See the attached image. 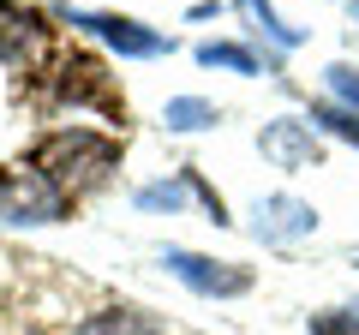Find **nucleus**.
Segmentation results:
<instances>
[{
    "instance_id": "1",
    "label": "nucleus",
    "mask_w": 359,
    "mask_h": 335,
    "mask_svg": "<svg viewBox=\"0 0 359 335\" xmlns=\"http://www.w3.org/2000/svg\"><path fill=\"white\" fill-rule=\"evenodd\" d=\"M114 162H120L114 138H102V132H84V126H72V132H48V138L36 144V156H30V168H42V174H48V180L60 186L66 198L96 192V186L114 174Z\"/></svg>"
},
{
    "instance_id": "2",
    "label": "nucleus",
    "mask_w": 359,
    "mask_h": 335,
    "mask_svg": "<svg viewBox=\"0 0 359 335\" xmlns=\"http://www.w3.org/2000/svg\"><path fill=\"white\" fill-rule=\"evenodd\" d=\"M0 216L6 221H60L66 216V192L42 174V168H0Z\"/></svg>"
},
{
    "instance_id": "3",
    "label": "nucleus",
    "mask_w": 359,
    "mask_h": 335,
    "mask_svg": "<svg viewBox=\"0 0 359 335\" xmlns=\"http://www.w3.org/2000/svg\"><path fill=\"white\" fill-rule=\"evenodd\" d=\"M66 25L90 30V36H102L108 48L132 54V60H150V54H162V48H168L162 30H144L138 18H120V13H66Z\"/></svg>"
},
{
    "instance_id": "4",
    "label": "nucleus",
    "mask_w": 359,
    "mask_h": 335,
    "mask_svg": "<svg viewBox=\"0 0 359 335\" xmlns=\"http://www.w3.org/2000/svg\"><path fill=\"white\" fill-rule=\"evenodd\" d=\"M48 54V25L13 0H0V60L6 66H36Z\"/></svg>"
},
{
    "instance_id": "5",
    "label": "nucleus",
    "mask_w": 359,
    "mask_h": 335,
    "mask_svg": "<svg viewBox=\"0 0 359 335\" xmlns=\"http://www.w3.org/2000/svg\"><path fill=\"white\" fill-rule=\"evenodd\" d=\"M162 264L180 275L186 287H198V294H245L252 287V275L240 270V264H216V258H198V252H162Z\"/></svg>"
},
{
    "instance_id": "6",
    "label": "nucleus",
    "mask_w": 359,
    "mask_h": 335,
    "mask_svg": "<svg viewBox=\"0 0 359 335\" xmlns=\"http://www.w3.org/2000/svg\"><path fill=\"white\" fill-rule=\"evenodd\" d=\"M60 335H174V329H162V323L150 317V311H138V306H96V311H78L72 323H66Z\"/></svg>"
},
{
    "instance_id": "7",
    "label": "nucleus",
    "mask_w": 359,
    "mask_h": 335,
    "mask_svg": "<svg viewBox=\"0 0 359 335\" xmlns=\"http://www.w3.org/2000/svg\"><path fill=\"white\" fill-rule=\"evenodd\" d=\"M318 228V210L299 204V198H264L257 204V233L264 240H294V233H311Z\"/></svg>"
},
{
    "instance_id": "8",
    "label": "nucleus",
    "mask_w": 359,
    "mask_h": 335,
    "mask_svg": "<svg viewBox=\"0 0 359 335\" xmlns=\"http://www.w3.org/2000/svg\"><path fill=\"white\" fill-rule=\"evenodd\" d=\"M54 84H60L66 102H96V108H108V114H120V102L102 90V66L84 60V54H78V60H60V78H54Z\"/></svg>"
},
{
    "instance_id": "9",
    "label": "nucleus",
    "mask_w": 359,
    "mask_h": 335,
    "mask_svg": "<svg viewBox=\"0 0 359 335\" xmlns=\"http://www.w3.org/2000/svg\"><path fill=\"white\" fill-rule=\"evenodd\" d=\"M264 156H276L282 168H311L318 162V144H311V132L299 126V120H276V126L264 132Z\"/></svg>"
},
{
    "instance_id": "10",
    "label": "nucleus",
    "mask_w": 359,
    "mask_h": 335,
    "mask_svg": "<svg viewBox=\"0 0 359 335\" xmlns=\"http://www.w3.org/2000/svg\"><path fill=\"white\" fill-rule=\"evenodd\" d=\"M162 120H168L174 132H204L210 120H216V108H210V102H198V96H174Z\"/></svg>"
},
{
    "instance_id": "11",
    "label": "nucleus",
    "mask_w": 359,
    "mask_h": 335,
    "mask_svg": "<svg viewBox=\"0 0 359 335\" xmlns=\"http://www.w3.org/2000/svg\"><path fill=\"white\" fill-rule=\"evenodd\" d=\"M198 60L204 66H228V72H264V66H257V54H245V48H233V42H204V48H198Z\"/></svg>"
},
{
    "instance_id": "12",
    "label": "nucleus",
    "mask_w": 359,
    "mask_h": 335,
    "mask_svg": "<svg viewBox=\"0 0 359 335\" xmlns=\"http://www.w3.org/2000/svg\"><path fill=\"white\" fill-rule=\"evenodd\" d=\"M240 13H245V18H252V25H264V30H269V36L282 42V48H294V42H299V30H287V25H282V18H276V13H269V6H264V0H240Z\"/></svg>"
},
{
    "instance_id": "13",
    "label": "nucleus",
    "mask_w": 359,
    "mask_h": 335,
    "mask_svg": "<svg viewBox=\"0 0 359 335\" xmlns=\"http://www.w3.org/2000/svg\"><path fill=\"white\" fill-rule=\"evenodd\" d=\"M311 120H318V126H330L335 138L359 144V114H347V108H311Z\"/></svg>"
},
{
    "instance_id": "14",
    "label": "nucleus",
    "mask_w": 359,
    "mask_h": 335,
    "mask_svg": "<svg viewBox=\"0 0 359 335\" xmlns=\"http://www.w3.org/2000/svg\"><path fill=\"white\" fill-rule=\"evenodd\" d=\"M311 335H359V311H318L311 317Z\"/></svg>"
},
{
    "instance_id": "15",
    "label": "nucleus",
    "mask_w": 359,
    "mask_h": 335,
    "mask_svg": "<svg viewBox=\"0 0 359 335\" xmlns=\"http://www.w3.org/2000/svg\"><path fill=\"white\" fill-rule=\"evenodd\" d=\"M138 204L144 210H180V204H186V186H144Z\"/></svg>"
},
{
    "instance_id": "16",
    "label": "nucleus",
    "mask_w": 359,
    "mask_h": 335,
    "mask_svg": "<svg viewBox=\"0 0 359 335\" xmlns=\"http://www.w3.org/2000/svg\"><path fill=\"white\" fill-rule=\"evenodd\" d=\"M330 84H335V96H341L347 108H359V72L353 66H330Z\"/></svg>"
},
{
    "instance_id": "17",
    "label": "nucleus",
    "mask_w": 359,
    "mask_h": 335,
    "mask_svg": "<svg viewBox=\"0 0 359 335\" xmlns=\"http://www.w3.org/2000/svg\"><path fill=\"white\" fill-rule=\"evenodd\" d=\"M353 13H359V0H353Z\"/></svg>"
},
{
    "instance_id": "18",
    "label": "nucleus",
    "mask_w": 359,
    "mask_h": 335,
    "mask_svg": "<svg viewBox=\"0 0 359 335\" xmlns=\"http://www.w3.org/2000/svg\"><path fill=\"white\" fill-rule=\"evenodd\" d=\"M353 311H359V306H353Z\"/></svg>"
}]
</instances>
